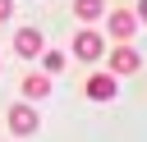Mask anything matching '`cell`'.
I'll use <instances>...</instances> for the list:
<instances>
[{
  "label": "cell",
  "mask_w": 147,
  "mask_h": 142,
  "mask_svg": "<svg viewBox=\"0 0 147 142\" xmlns=\"http://www.w3.org/2000/svg\"><path fill=\"white\" fill-rule=\"evenodd\" d=\"M69 55H74V60H83V64H92V60H101V55H106V37H101L92 23H83V27L74 32V41H69Z\"/></svg>",
  "instance_id": "6da1fadb"
},
{
  "label": "cell",
  "mask_w": 147,
  "mask_h": 142,
  "mask_svg": "<svg viewBox=\"0 0 147 142\" xmlns=\"http://www.w3.org/2000/svg\"><path fill=\"white\" fill-rule=\"evenodd\" d=\"M5 128H9L14 137H32V133L41 128V115H37V105H32V101H14V105L5 110Z\"/></svg>",
  "instance_id": "7a4b0ae2"
},
{
  "label": "cell",
  "mask_w": 147,
  "mask_h": 142,
  "mask_svg": "<svg viewBox=\"0 0 147 142\" xmlns=\"http://www.w3.org/2000/svg\"><path fill=\"white\" fill-rule=\"evenodd\" d=\"M106 69H110L115 78H129V73L142 69V55H138L129 41H115V50H106Z\"/></svg>",
  "instance_id": "3957f363"
},
{
  "label": "cell",
  "mask_w": 147,
  "mask_h": 142,
  "mask_svg": "<svg viewBox=\"0 0 147 142\" xmlns=\"http://www.w3.org/2000/svg\"><path fill=\"white\" fill-rule=\"evenodd\" d=\"M138 27H142V23H138L133 9H106V37H110V41H133Z\"/></svg>",
  "instance_id": "277c9868"
},
{
  "label": "cell",
  "mask_w": 147,
  "mask_h": 142,
  "mask_svg": "<svg viewBox=\"0 0 147 142\" xmlns=\"http://www.w3.org/2000/svg\"><path fill=\"white\" fill-rule=\"evenodd\" d=\"M83 96L87 101H96V105H106V101H115L119 96V78L106 69V73H92L87 82H83Z\"/></svg>",
  "instance_id": "5b68a950"
},
{
  "label": "cell",
  "mask_w": 147,
  "mask_h": 142,
  "mask_svg": "<svg viewBox=\"0 0 147 142\" xmlns=\"http://www.w3.org/2000/svg\"><path fill=\"white\" fill-rule=\"evenodd\" d=\"M41 50H46L41 27H18V32H14V55H18V60H37Z\"/></svg>",
  "instance_id": "8992f818"
},
{
  "label": "cell",
  "mask_w": 147,
  "mask_h": 142,
  "mask_svg": "<svg viewBox=\"0 0 147 142\" xmlns=\"http://www.w3.org/2000/svg\"><path fill=\"white\" fill-rule=\"evenodd\" d=\"M18 92H23V101H46L51 96V73L41 69V73H23V82H18Z\"/></svg>",
  "instance_id": "52a82bcc"
},
{
  "label": "cell",
  "mask_w": 147,
  "mask_h": 142,
  "mask_svg": "<svg viewBox=\"0 0 147 142\" xmlns=\"http://www.w3.org/2000/svg\"><path fill=\"white\" fill-rule=\"evenodd\" d=\"M74 18L78 23H101L106 18V0H74Z\"/></svg>",
  "instance_id": "ba28073f"
},
{
  "label": "cell",
  "mask_w": 147,
  "mask_h": 142,
  "mask_svg": "<svg viewBox=\"0 0 147 142\" xmlns=\"http://www.w3.org/2000/svg\"><path fill=\"white\" fill-rule=\"evenodd\" d=\"M37 60H41V69H46V73L55 78V73H64V64H69V50H55V46H46V50H41Z\"/></svg>",
  "instance_id": "9c48e42d"
},
{
  "label": "cell",
  "mask_w": 147,
  "mask_h": 142,
  "mask_svg": "<svg viewBox=\"0 0 147 142\" xmlns=\"http://www.w3.org/2000/svg\"><path fill=\"white\" fill-rule=\"evenodd\" d=\"M5 18H14V0H0V23Z\"/></svg>",
  "instance_id": "30bf717a"
},
{
  "label": "cell",
  "mask_w": 147,
  "mask_h": 142,
  "mask_svg": "<svg viewBox=\"0 0 147 142\" xmlns=\"http://www.w3.org/2000/svg\"><path fill=\"white\" fill-rule=\"evenodd\" d=\"M133 14H138V23L147 27V0H138V9H133Z\"/></svg>",
  "instance_id": "8fae6325"
},
{
  "label": "cell",
  "mask_w": 147,
  "mask_h": 142,
  "mask_svg": "<svg viewBox=\"0 0 147 142\" xmlns=\"http://www.w3.org/2000/svg\"><path fill=\"white\" fill-rule=\"evenodd\" d=\"M0 69H5V64H0Z\"/></svg>",
  "instance_id": "7c38bea8"
}]
</instances>
